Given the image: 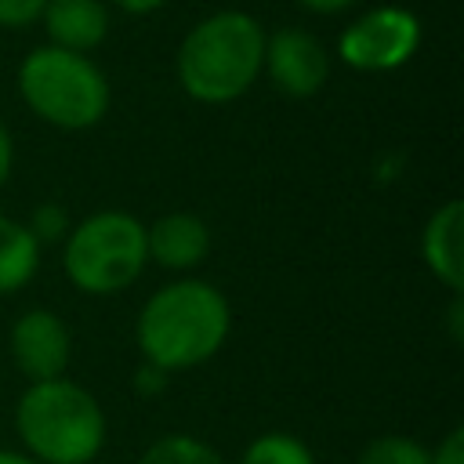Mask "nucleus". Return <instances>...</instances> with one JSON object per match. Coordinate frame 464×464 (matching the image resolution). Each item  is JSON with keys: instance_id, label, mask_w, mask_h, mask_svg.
<instances>
[{"instance_id": "1", "label": "nucleus", "mask_w": 464, "mask_h": 464, "mask_svg": "<svg viewBox=\"0 0 464 464\" xmlns=\"http://www.w3.org/2000/svg\"><path fill=\"white\" fill-rule=\"evenodd\" d=\"M232 334V304L207 279H174L152 290L134 319L141 362L167 373L210 362Z\"/></svg>"}, {"instance_id": "2", "label": "nucleus", "mask_w": 464, "mask_h": 464, "mask_svg": "<svg viewBox=\"0 0 464 464\" xmlns=\"http://www.w3.org/2000/svg\"><path fill=\"white\" fill-rule=\"evenodd\" d=\"M265 29L246 11H214L196 22L174 58L178 83L192 102L228 105L261 76Z\"/></svg>"}, {"instance_id": "3", "label": "nucleus", "mask_w": 464, "mask_h": 464, "mask_svg": "<svg viewBox=\"0 0 464 464\" xmlns=\"http://www.w3.org/2000/svg\"><path fill=\"white\" fill-rule=\"evenodd\" d=\"M22 453L36 464H91L105 446L102 402L69 377L33 381L14 402Z\"/></svg>"}, {"instance_id": "4", "label": "nucleus", "mask_w": 464, "mask_h": 464, "mask_svg": "<svg viewBox=\"0 0 464 464\" xmlns=\"http://www.w3.org/2000/svg\"><path fill=\"white\" fill-rule=\"evenodd\" d=\"M18 94L33 116L58 130H87L109 112L112 91L105 72L76 51L44 44L18 65Z\"/></svg>"}, {"instance_id": "5", "label": "nucleus", "mask_w": 464, "mask_h": 464, "mask_svg": "<svg viewBox=\"0 0 464 464\" xmlns=\"http://www.w3.org/2000/svg\"><path fill=\"white\" fill-rule=\"evenodd\" d=\"M149 265L145 225L127 210H94L62 239L65 279L87 297L123 294Z\"/></svg>"}, {"instance_id": "6", "label": "nucleus", "mask_w": 464, "mask_h": 464, "mask_svg": "<svg viewBox=\"0 0 464 464\" xmlns=\"http://www.w3.org/2000/svg\"><path fill=\"white\" fill-rule=\"evenodd\" d=\"M420 47V22L413 11L384 4L359 14L337 40V54L355 72H392Z\"/></svg>"}, {"instance_id": "7", "label": "nucleus", "mask_w": 464, "mask_h": 464, "mask_svg": "<svg viewBox=\"0 0 464 464\" xmlns=\"http://www.w3.org/2000/svg\"><path fill=\"white\" fill-rule=\"evenodd\" d=\"M7 352L14 370L33 384V381H51L65 377L69 359H72V334L65 319L51 308H25L7 334Z\"/></svg>"}, {"instance_id": "8", "label": "nucleus", "mask_w": 464, "mask_h": 464, "mask_svg": "<svg viewBox=\"0 0 464 464\" xmlns=\"http://www.w3.org/2000/svg\"><path fill=\"white\" fill-rule=\"evenodd\" d=\"M261 69L268 72L276 91H283L286 98H312L330 76V58L308 29L286 25L279 33L265 36Z\"/></svg>"}, {"instance_id": "9", "label": "nucleus", "mask_w": 464, "mask_h": 464, "mask_svg": "<svg viewBox=\"0 0 464 464\" xmlns=\"http://www.w3.org/2000/svg\"><path fill=\"white\" fill-rule=\"evenodd\" d=\"M145 246L149 261H156L167 272H192L210 254V228L199 214L170 210L160 214L152 225H145Z\"/></svg>"}, {"instance_id": "10", "label": "nucleus", "mask_w": 464, "mask_h": 464, "mask_svg": "<svg viewBox=\"0 0 464 464\" xmlns=\"http://www.w3.org/2000/svg\"><path fill=\"white\" fill-rule=\"evenodd\" d=\"M420 257H424V268L450 294L464 290V203L460 199H446L439 210H431L420 232Z\"/></svg>"}, {"instance_id": "11", "label": "nucleus", "mask_w": 464, "mask_h": 464, "mask_svg": "<svg viewBox=\"0 0 464 464\" xmlns=\"http://www.w3.org/2000/svg\"><path fill=\"white\" fill-rule=\"evenodd\" d=\"M40 18L51 44L76 54L94 51L109 36V7L102 0H47Z\"/></svg>"}, {"instance_id": "12", "label": "nucleus", "mask_w": 464, "mask_h": 464, "mask_svg": "<svg viewBox=\"0 0 464 464\" xmlns=\"http://www.w3.org/2000/svg\"><path fill=\"white\" fill-rule=\"evenodd\" d=\"M44 246L33 239L25 221L0 214V297L25 290L40 272Z\"/></svg>"}, {"instance_id": "13", "label": "nucleus", "mask_w": 464, "mask_h": 464, "mask_svg": "<svg viewBox=\"0 0 464 464\" xmlns=\"http://www.w3.org/2000/svg\"><path fill=\"white\" fill-rule=\"evenodd\" d=\"M138 464H225V457L210 442L188 431H170V435L152 439L145 453L138 457Z\"/></svg>"}, {"instance_id": "14", "label": "nucleus", "mask_w": 464, "mask_h": 464, "mask_svg": "<svg viewBox=\"0 0 464 464\" xmlns=\"http://www.w3.org/2000/svg\"><path fill=\"white\" fill-rule=\"evenodd\" d=\"M239 464H315V453L290 431H265L246 442Z\"/></svg>"}, {"instance_id": "15", "label": "nucleus", "mask_w": 464, "mask_h": 464, "mask_svg": "<svg viewBox=\"0 0 464 464\" xmlns=\"http://www.w3.org/2000/svg\"><path fill=\"white\" fill-rule=\"evenodd\" d=\"M355 464H431V450L413 435H377L370 439Z\"/></svg>"}, {"instance_id": "16", "label": "nucleus", "mask_w": 464, "mask_h": 464, "mask_svg": "<svg viewBox=\"0 0 464 464\" xmlns=\"http://www.w3.org/2000/svg\"><path fill=\"white\" fill-rule=\"evenodd\" d=\"M25 228L33 232V239H36L40 246H51V243H62V239L69 236L72 221H69L65 207H58V203H40V207L29 214Z\"/></svg>"}, {"instance_id": "17", "label": "nucleus", "mask_w": 464, "mask_h": 464, "mask_svg": "<svg viewBox=\"0 0 464 464\" xmlns=\"http://www.w3.org/2000/svg\"><path fill=\"white\" fill-rule=\"evenodd\" d=\"M47 0H0V25L7 29H22V25H33L40 18Z\"/></svg>"}, {"instance_id": "18", "label": "nucleus", "mask_w": 464, "mask_h": 464, "mask_svg": "<svg viewBox=\"0 0 464 464\" xmlns=\"http://www.w3.org/2000/svg\"><path fill=\"white\" fill-rule=\"evenodd\" d=\"M170 377H174V373H167V370H160V366H152V362H141V366L134 370V392L145 395V399H152V395H160V392L170 384Z\"/></svg>"}, {"instance_id": "19", "label": "nucleus", "mask_w": 464, "mask_h": 464, "mask_svg": "<svg viewBox=\"0 0 464 464\" xmlns=\"http://www.w3.org/2000/svg\"><path fill=\"white\" fill-rule=\"evenodd\" d=\"M431 464H464V428H450L442 442L431 450Z\"/></svg>"}, {"instance_id": "20", "label": "nucleus", "mask_w": 464, "mask_h": 464, "mask_svg": "<svg viewBox=\"0 0 464 464\" xmlns=\"http://www.w3.org/2000/svg\"><path fill=\"white\" fill-rule=\"evenodd\" d=\"M11 167H14V141H11L7 123L0 120V185L11 178Z\"/></svg>"}, {"instance_id": "21", "label": "nucleus", "mask_w": 464, "mask_h": 464, "mask_svg": "<svg viewBox=\"0 0 464 464\" xmlns=\"http://www.w3.org/2000/svg\"><path fill=\"white\" fill-rule=\"evenodd\" d=\"M120 11H127V14H152L156 7H163L167 0H112Z\"/></svg>"}, {"instance_id": "22", "label": "nucleus", "mask_w": 464, "mask_h": 464, "mask_svg": "<svg viewBox=\"0 0 464 464\" xmlns=\"http://www.w3.org/2000/svg\"><path fill=\"white\" fill-rule=\"evenodd\" d=\"M297 4L308 7V11H319V14H337V11L352 7L355 0H297Z\"/></svg>"}, {"instance_id": "23", "label": "nucleus", "mask_w": 464, "mask_h": 464, "mask_svg": "<svg viewBox=\"0 0 464 464\" xmlns=\"http://www.w3.org/2000/svg\"><path fill=\"white\" fill-rule=\"evenodd\" d=\"M460 315H464V304H460V294H453V301H450V330H453V341H460V337H464Z\"/></svg>"}, {"instance_id": "24", "label": "nucleus", "mask_w": 464, "mask_h": 464, "mask_svg": "<svg viewBox=\"0 0 464 464\" xmlns=\"http://www.w3.org/2000/svg\"><path fill=\"white\" fill-rule=\"evenodd\" d=\"M0 464H36V460L25 457L22 450H0Z\"/></svg>"}]
</instances>
